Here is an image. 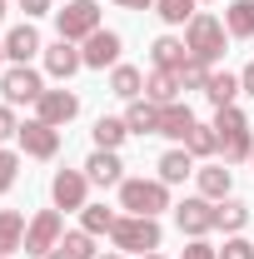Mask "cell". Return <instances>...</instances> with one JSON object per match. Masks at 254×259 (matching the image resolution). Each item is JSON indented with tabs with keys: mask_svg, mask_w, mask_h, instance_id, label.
<instances>
[{
	"mask_svg": "<svg viewBox=\"0 0 254 259\" xmlns=\"http://www.w3.org/2000/svg\"><path fill=\"white\" fill-rule=\"evenodd\" d=\"M215 135H220L224 164H239V160H249V155H254V135H249V120H244V110H239V105L215 110Z\"/></svg>",
	"mask_w": 254,
	"mask_h": 259,
	"instance_id": "6da1fadb",
	"label": "cell"
},
{
	"mask_svg": "<svg viewBox=\"0 0 254 259\" xmlns=\"http://www.w3.org/2000/svg\"><path fill=\"white\" fill-rule=\"evenodd\" d=\"M110 239H115L120 254H155L159 239H164V229H159V220H150V214H120L115 229H110Z\"/></svg>",
	"mask_w": 254,
	"mask_h": 259,
	"instance_id": "7a4b0ae2",
	"label": "cell"
},
{
	"mask_svg": "<svg viewBox=\"0 0 254 259\" xmlns=\"http://www.w3.org/2000/svg\"><path fill=\"white\" fill-rule=\"evenodd\" d=\"M120 209L159 220V209H170V185L164 180H125L120 185Z\"/></svg>",
	"mask_w": 254,
	"mask_h": 259,
	"instance_id": "3957f363",
	"label": "cell"
},
{
	"mask_svg": "<svg viewBox=\"0 0 254 259\" xmlns=\"http://www.w3.org/2000/svg\"><path fill=\"white\" fill-rule=\"evenodd\" d=\"M224 40H229V30H224V20H215V15H194L190 25H185V45H190L194 60L215 65L224 55Z\"/></svg>",
	"mask_w": 254,
	"mask_h": 259,
	"instance_id": "277c9868",
	"label": "cell"
},
{
	"mask_svg": "<svg viewBox=\"0 0 254 259\" xmlns=\"http://www.w3.org/2000/svg\"><path fill=\"white\" fill-rule=\"evenodd\" d=\"M55 25H60V40L85 45V40L100 30V5L95 0H65L60 10H55Z\"/></svg>",
	"mask_w": 254,
	"mask_h": 259,
	"instance_id": "5b68a950",
	"label": "cell"
},
{
	"mask_svg": "<svg viewBox=\"0 0 254 259\" xmlns=\"http://www.w3.org/2000/svg\"><path fill=\"white\" fill-rule=\"evenodd\" d=\"M60 239H65L60 209H40L30 225H25V254H30V259H45L50 249H60Z\"/></svg>",
	"mask_w": 254,
	"mask_h": 259,
	"instance_id": "8992f818",
	"label": "cell"
},
{
	"mask_svg": "<svg viewBox=\"0 0 254 259\" xmlns=\"http://www.w3.org/2000/svg\"><path fill=\"white\" fill-rule=\"evenodd\" d=\"M0 95H5V105H35V100L45 95V80H40V70H30V65H10L0 75Z\"/></svg>",
	"mask_w": 254,
	"mask_h": 259,
	"instance_id": "52a82bcc",
	"label": "cell"
},
{
	"mask_svg": "<svg viewBox=\"0 0 254 259\" xmlns=\"http://www.w3.org/2000/svg\"><path fill=\"white\" fill-rule=\"evenodd\" d=\"M15 145H20L30 160H55V155H60V130L45 125V120H25L20 135H15Z\"/></svg>",
	"mask_w": 254,
	"mask_h": 259,
	"instance_id": "ba28073f",
	"label": "cell"
},
{
	"mask_svg": "<svg viewBox=\"0 0 254 259\" xmlns=\"http://www.w3.org/2000/svg\"><path fill=\"white\" fill-rule=\"evenodd\" d=\"M175 225H180V234H190V239H204L215 229V199L194 194L185 204H175Z\"/></svg>",
	"mask_w": 254,
	"mask_h": 259,
	"instance_id": "9c48e42d",
	"label": "cell"
},
{
	"mask_svg": "<svg viewBox=\"0 0 254 259\" xmlns=\"http://www.w3.org/2000/svg\"><path fill=\"white\" fill-rule=\"evenodd\" d=\"M85 190H90V175L85 169H55V180H50L55 209H85Z\"/></svg>",
	"mask_w": 254,
	"mask_h": 259,
	"instance_id": "30bf717a",
	"label": "cell"
},
{
	"mask_svg": "<svg viewBox=\"0 0 254 259\" xmlns=\"http://www.w3.org/2000/svg\"><path fill=\"white\" fill-rule=\"evenodd\" d=\"M80 115V95L75 90H45V95L35 100V120H45V125H70Z\"/></svg>",
	"mask_w": 254,
	"mask_h": 259,
	"instance_id": "8fae6325",
	"label": "cell"
},
{
	"mask_svg": "<svg viewBox=\"0 0 254 259\" xmlns=\"http://www.w3.org/2000/svg\"><path fill=\"white\" fill-rule=\"evenodd\" d=\"M80 55H85V70H105V65L115 70V65H120V35L100 25V30L80 45Z\"/></svg>",
	"mask_w": 254,
	"mask_h": 259,
	"instance_id": "7c38bea8",
	"label": "cell"
},
{
	"mask_svg": "<svg viewBox=\"0 0 254 259\" xmlns=\"http://www.w3.org/2000/svg\"><path fill=\"white\" fill-rule=\"evenodd\" d=\"M40 50H45V45H40V30H35L30 20L15 25V30L5 35V60H10V65H30Z\"/></svg>",
	"mask_w": 254,
	"mask_h": 259,
	"instance_id": "4fadbf2b",
	"label": "cell"
},
{
	"mask_svg": "<svg viewBox=\"0 0 254 259\" xmlns=\"http://www.w3.org/2000/svg\"><path fill=\"white\" fill-rule=\"evenodd\" d=\"M45 70H50L55 80H70L75 70H85V55H80V45H75V40H55V45L45 50Z\"/></svg>",
	"mask_w": 254,
	"mask_h": 259,
	"instance_id": "5bb4252c",
	"label": "cell"
},
{
	"mask_svg": "<svg viewBox=\"0 0 254 259\" xmlns=\"http://www.w3.org/2000/svg\"><path fill=\"white\" fill-rule=\"evenodd\" d=\"M194 125H199V120H194V110L185 105V100H175V105L159 110V135H164V140H190Z\"/></svg>",
	"mask_w": 254,
	"mask_h": 259,
	"instance_id": "9a60e30c",
	"label": "cell"
},
{
	"mask_svg": "<svg viewBox=\"0 0 254 259\" xmlns=\"http://www.w3.org/2000/svg\"><path fill=\"white\" fill-rule=\"evenodd\" d=\"M85 175H90V185H125V164L115 150H95L85 160Z\"/></svg>",
	"mask_w": 254,
	"mask_h": 259,
	"instance_id": "2e32d148",
	"label": "cell"
},
{
	"mask_svg": "<svg viewBox=\"0 0 254 259\" xmlns=\"http://www.w3.org/2000/svg\"><path fill=\"white\" fill-rule=\"evenodd\" d=\"M194 180H199V194L204 199H229V190H234V175H229V164H204V169H194Z\"/></svg>",
	"mask_w": 254,
	"mask_h": 259,
	"instance_id": "e0dca14e",
	"label": "cell"
},
{
	"mask_svg": "<svg viewBox=\"0 0 254 259\" xmlns=\"http://www.w3.org/2000/svg\"><path fill=\"white\" fill-rule=\"evenodd\" d=\"M159 110L164 105H155V100H130V110H125L130 135H159Z\"/></svg>",
	"mask_w": 254,
	"mask_h": 259,
	"instance_id": "ac0fdd59",
	"label": "cell"
},
{
	"mask_svg": "<svg viewBox=\"0 0 254 259\" xmlns=\"http://www.w3.org/2000/svg\"><path fill=\"white\" fill-rule=\"evenodd\" d=\"M150 60H155V70H180V65L190 60V45L175 40V35H159L155 45H150Z\"/></svg>",
	"mask_w": 254,
	"mask_h": 259,
	"instance_id": "d6986e66",
	"label": "cell"
},
{
	"mask_svg": "<svg viewBox=\"0 0 254 259\" xmlns=\"http://www.w3.org/2000/svg\"><path fill=\"white\" fill-rule=\"evenodd\" d=\"M180 70H155L150 80H145V100H155V105H175L180 100Z\"/></svg>",
	"mask_w": 254,
	"mask_h": 259,
	"instance_id": "ffe728a7",
	"label": "cell"
},
{
	"mask_svg": "<svg viewBox=\"0 0 254 259\" xmlns=\"http://www.w3.org/2000/svg\"><path fill=\"white\" fill-rule=\"evenodd\" d=\"M15 249H25V214L20 209H0V254L10 259Z\"/></svg>",
	"mask_w": 254,
	"mask_h": 259,
	"instance_id": "44dd1931",
	"label": "cell"
},
{
	"mask_svg": "<svg viewBox=\"0 0 254 259\" xmlns=\"http://www.w3.org/2000/svg\"><path fill=\"white\" fill-rule=\"evenodd\" d=\"M190 175H194V155L190 150H164V155H159V180H164V185H185Z\"/></svg>",
	"mask_w": 254,
	"mask_h": 259,
	"instance_id": "7402d4cb",
	"label": "cell"
},
{
	"mask_svg": "<svg viewBox=\"0 0 254 259\" xmlns=\"http://www.w3.org/2000/svg\"><path fill=\"white\" fill-rule=\"evenodd\" d=\"M90 135H95V150H120V145L130 140V125H125V120H115V115H100Z\"/></svg>",
	"mask_w": 254,
	"mask_h": 259,
	"instance_id": "603a6c76",
	"label": "cell"
},
{
	"mask_svg": "<svg viewBox=\"0 0 254 259\" xmlns=\"http://www.w3.org/2000/svg\"><path fill=\"white\" fill-rule=\"evenodd\" d=\"M110 90L120 100H140L145 95V75H140L135 65H115V70H110Z\"/></svg>",
	"mask_w": 254,
	"mask_h": 259,
	"instance_id": "cb8c5ba5",
	"label": "cell"
},
{
	"mask_svg": "<svg viewBox=\"0 0 254 259\" xmlns=\"http://www.w3.org/2000/svg\"><path fill=\"white\" fill-rule=\"evenodd\" d=\"M204 95H209V105L215 110H224V105H234V95H239V75H229V70H209V85H204Z\"/></svg>",
	"mask_w": 254,
	"mask_h": 259,
	"instance_id": "d4e9b609",
	"label": "cell"
},
{
	"mask_svg": "<svg viewBox=\"0 0 254 259\" xmlns=\"http://www.w3.org/2000/svg\"><path fill=\"white\" fill-rule=\"evenodd\" d=\"M244 225H249V204H244V199H220V204H215V229L239 234Z\"/></svg>",
	"mask_w": 254,
	"mask_h": 259,
	"instance_id": "484cf974",
	"label": "cell"
},
{
	"mask_svg": "<svg viewBox=\"0 0 254 259\" xmlns=\"http://www.w3.org/2000/svg\"><path fill=\"white\" fill-rule=\"evenodd\" d=\"M224 30L234 35V40H249L254 35V0H234L224 10Z\"/></svg>",
	"mask_w": 254,
	"mask_h": 259,
	"instance_id": "4316f807",
	"label": "cell"
},
{
	"mask_svg": "<svg viewBox=\"0 0 254 259\" xmlns=\"http://www.w3.org/2000/svg\"><path fill=\"white\" fill-rule=\"evenodd\" d=\"M194 5H199V0H155V15L164 25H190L194 15H199Z\"/></svg>",
	"mask_w": 254,
	"mask_h": 259,
	"instance_id": "83f0119b",
	"label": "cell"
},
{
	"mask_svg": "<svg viewBox=\"0 0 254 259\" xmlns=\"http://www.w3.org/2000/svg\"><path fill=\"white\" fill-rule=\"evenodd\" d=\"M115 220H120V214L105 209V204H85V209H80V229H90V234H110Z\"/></svg>",
	"mask_w": 254,
	"mask_h": 259,
	"instance_id": "f1b7e54d",
	"label": "cell"
},
{
	"mask_svg": "<svg viewBox=\"0 0 254 259\" xmlns=\"http://www.w3.org/2000/svg\"><path fill=\"white\" fill-rule=\"evenodd\" d=\"M60 249L70 259H95L100 249H95V234H90V229H70V234H65L60 239Z\"/></svg>",
	"mask_w": 254,
	"mask_h": 259,
	"instance_id": "f546056e",
	"label": "cell"
},
{
	"mask_svg": "<svg viewBox=\"0 0 254 259\" xmlns=\"http://www.w3.org/2000/svg\"><path fill=\"white\" fill-rule=\"evenodd\" d=\"M185 150H190V155H215V150H220V135H215V125H194V130H190V140H185Z\"/></svg>",
	"mask_w": 254,
	"mask_h": 259,
	"instance_id": "4dcf8cb0",
	"label": "cell"
},
{
	"mask_svg": "<svg viewBox=\"0 0 254 259\" xmlns=\"http://www.w3.org/2000/svg\"><path fill=\"white\" fill-rule=\"evenodd\" d=\"M180 85H185V90H204V85H209V65L190 55V60L180 65Z\"/></svg>",
	"mask_w": 254,
	"mask_h": 259,
	"instance_id": "1f68e13d",
	"label": "cell"
},
{
	"mask_svg": "<svg viewBox=\"0 0 254 259\" xmlns=\"http://www.w3.org/2000/svg\"><path fill=\"white\" fill-rule=\"evenodd\" d=\"M15 175H20V155L15 150H0V194L15 185Z\"/></svg>",
	"mask_w": 254,
	"mask_h": 259,
	"instance_id": "d6a6232c",
	"label": "cell"
},
{
	"mask_svg": "<svg viewBox=\"0 0 254 259\" xmlns=\"http://www.w3.org/2000/svg\"><path fill=\"white\" fill-rule=\"evenodd\" d=\"M220 259H254V244H249V239H239V234H229L224 249H220Z\"/></svg>",
	"mask_w": 254,
	"mask_h": 259,
	"instance_id": "836d02e7",
	"label": "cell"
},
{
	"mask_svg": "<svg viewBox=\"0 0 254 259\" xmlns=\"http://www.w3.org/2000/svg\"><path fill=\"white\" fill-rule=\"evenodd\" d=\"M180 259H220V249H215L209 239H190V244H185V254H180Z\"/></svg>",
	"mask_w": 254,
	"mask_h": 259,
	"instance_id": "e575fe53",
	"label": "cell"
},
{
	"mask_svg": "<svg viewBox=\"0 0 254 259\" xmlns=\"http://www.w3.org/2000/svg\"><path fill=\"white\" fill-rule=\"evenodd\" d=\"M20 135V120H15V105H0V140H15Z\"/></svg>",
	"mask_w": 254,
	"mask_h": 259,
	"instance_id": "d590c367",
	"label": "cell"
},
{
	"mask_svg": "<svg viewBox=\"0 0 254 259\" xmlns=\"http://www.w3.org/2000/svg\"><path fill=\"white\" fill-rule=\"evenodd\" d=\"M20 10H25V20H35V15H50L55 0H20Z\"/></svg>",
	"mask_w": 254,
	"mask_h": 259,
	"instance_id": "8d00e7d4",
	"label": "cell"
},
{
	"mask_svg": "<svg viewBox=\"0 0 254 259\" xmlns=\"http://www.w3.org/2000/svg\"><path fill=\"white\" fill-rule=\"evenodd\" d=\"M239 90H244V95H254V60L239 70Z\"/></svg>",
	"mask_w": 254,
	"mask_h": 259,
	"instance_id": "74e56055",
	"label": "cell"
},
{
	"mask_svg": "<svg viewBox=\"0 0 254 259\" xmlns=\"http://www.w3.org/2000/svg\"><path fill=\"white\" fill-rule=\"evenodd\" d=\"M115 5H125V10H155V0H115Z\"/></svg>",
	"mask_w": 254,
	"mask_h": 259,
	"instance_id": "f35d334b",
	"label": "cell"
},
{
	"mask_svg": "<svg viewBox=\"0 0 254 259\" xmlns=\"http://www.w3.org/2000/svg\"><path fill=\"white\" fill-rule=\"evenodd\" d=\"M95 259H125V254H120V249H105V254H95Z\"/></svg>",
	"mask_w": 254,
	"mask_h": 259,
	"instance_id": "ab89813d",
	"label": "cell"
},
{
	"mask_svg": "<svg viewBox=\"0 0 254 259\" xmlns=\"http://www.w3.org/2000/svg\"><path fill=\"white\" fill-rule=\"evenodd\" d=\"M45 259H70V254H65V249H50V254H45Z\"/></svg>",
	"mask_w": 254,
	"mask_h": 259,
	"instance_id": "60d3db41",
	"label": "cell"
},
{
	"mask_svg": "<svg viewBox=\"0 0 254 259\" xmlns=\"http://www.w3.org/2000/svg\"><path fill=\"white\" fill-rule=\"evenodd\" d=\"M0 75H5V40H0Z\"/></svg>",
	"mask_w": 254,
	"mask_h": 259,
	"instance_id": "b9f144b4",
	"label": "cell"
},
{
	"mask_svg": "<svg viewBox=\"0 0 254 259\" xmlns=\"http://www.w3.org/2000/svg\"><path fill=\"white\" fill-rule=\"evenodd\" d=\"M140 259H164V254H159V249H155V254H140Z\"/></svg>",
	"mask_w": 254,
	"mask_h": 259,
	"instance_id": "7bdbcfd3",
	"label": "cell"
},
{
	"mask_svg": "<svg viewBox=\"0 0 254 259\" xmlns=\"http://www.w3.org/2000/svg\"><path fill=\"white\" fill-rule=\"evenodd\" d=\"M0 20H5V0H0Z\"/></svg>",
	"mask_w": 254,
	"mask_h": 259,
	"instance_id": "ee69618b",
	"label": "cell"
},
{
	"mask_svg": "<svg viewBox=\"0 0 254 259\" xmlns=\"http://www.w3.org/2000/svg\"><path fill=\"white\" fill-rule=\"evenodd\" d=\"M249 164H254V155H249Z\"/></svg>",
	"mask_w": 254,
	"mask_h": 259,
	"instance_id": "f6af8a7d",
	"label": "cell"
},
{
	"mask_svg": "<svg viewBox=\"0 0 254 259\" xmlns=\"http://www.w3.org/2000/svg\"><path fill=\"white\" fill-rule=\"evenodd\" d=\"M0 259H5V254H0Z\"/></svg>",
	"mask_w": 254,
	"mask_h": 259,
	"instance_id": "bcb514c9",
	"label": "cell"
}]
</instances>
